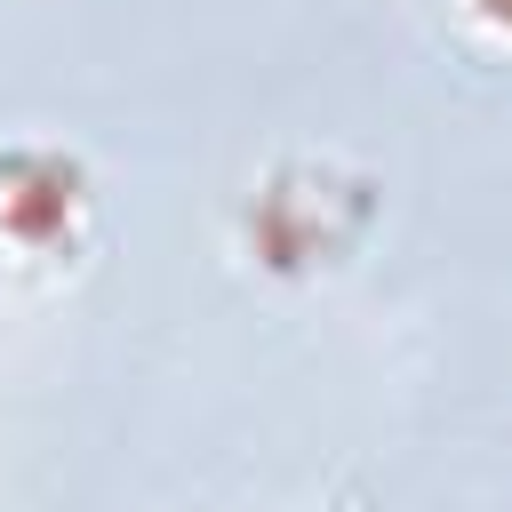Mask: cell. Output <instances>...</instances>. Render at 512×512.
I'll list each match as a JSON object with an SVG mask.
<instances>
[{
	"instance_id": "obj_1",
	"label": "cell",
	"mask_w": 512,
	"mask_h": 512,
	"mask_svg": "<svg viewBox=\"0 0 512 512\" xmlns=\"http://www.w3.org/2000/svg\"><path fill=\"white\" fill-rule=\"evenodd\" d=\"M80 216V168L64 152H0V240L48 248Z\"/></svg>"
}]
</instances>
